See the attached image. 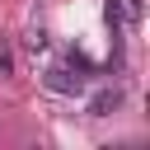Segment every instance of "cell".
<instances>
[{"mask_svg":"<svg viewBox=\"0 0 150 150\" xmlns=\"http://www.w3.org/2000/svg\"><path fill=\"white\" fill-rule=\"evenodd\" d=\"M117 103H122V94H117V89H103V94H94V103H89V112H94V117H108V112H112Z\"/></svg>","mask_w":150,"mask_h":150,"instance_id":"1","label":"cell"},{"mask_svg":"<svg viewBox=\"0 0 150 150\" xmlns=\"http://www.w3.org/2000/svg\"><path fill=\"white\" fill-rule=\"evenodd\" d=\"M0 75H14V52L0 47Z\"/></svg>","mask_w":150,"mask_h":150,"instance_id":"3","label":"cell"},{"mask_svg":"<svg viewBox=\"0 0 150 150\" xmlns=\"http://www.w3.org/2000/svg\"><path fill=\"white\" fill-rule=\"evenodd\" d=\"M47 84H52L56 94H75V89H80V75H70V70H52Z\"/></svg>","mask_w":150,"mask_h":150,"instance_id":"2","label":"cell"}]
</instances>
